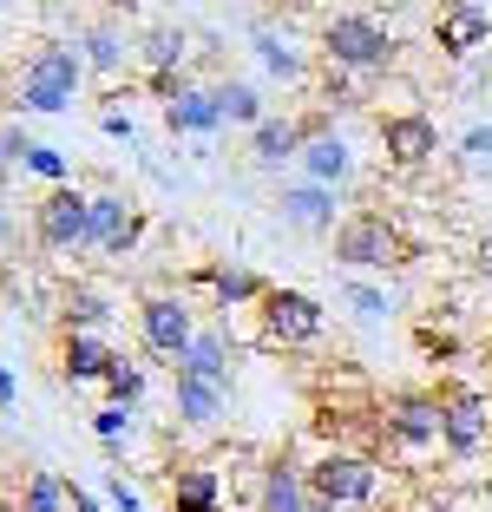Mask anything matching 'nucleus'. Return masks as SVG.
Listing matches in <instances>:
<instances>
[{"label":"nucleus","instance_id":"nucleus-1","mask_svg":"<svg viewBox=\"0 0 492 512\" xmlns=\"http://www.w3.org/2000/svg\"><path fill=\"white\" fill-rule=\"evenodd\" d=\"M302 480H309V512H368L388 486V467L374 453L328 447L315 467H302Z\"/></svg>","mask_w":492,"mask_h":512},{"label":"nucleus","instance_id":"nucleus-2","mask_svg":"<svg viewBox=\"0 0 492 512\" xmlns=\"http://www.w3.org/2000/svg\"><path fill=\"white\" fill-rule=\"evenodd\" d=\"M79 86H86V60H79V40H40L20 66V86H14V106L20 112H73Z\"/></svg>","mask_w":492,"mask_h":512},{"label":"nucleus","instance_id":"nucleus-3","mask_svg":"<svg viewBox=\"0 0 492 512\" xmlns=\"http://www.w3.org/2000/svg\"><path fill=\"white\" fill-rule=\"evenodd\" d=\"M394 33L388 20H374V14H328L322 20V60L328 73H348V79H374V73H388L394 66Z\"/></svg>","mask_w":492,"mask_h":512},{"label":"nucleus","instance_id":"nucleus-4","mask_svg":"<svg viewBox=\"0 0 492 512\" xmlns=\"http://www.w3.org/2000/svg\"><path fill=\"white\" fill-rule=\"evenodd\" d=\"M328 243H335V263H348V270H394V263H407V237L388 211H348Z\"/></svg>","mask_w":492,"mask_h":512},{"label":"nucleus","instance_id":"nucleus-5","mask_svg":"<svg viewBox=\"0 0 492 512\" xmlns=\"http://www.w3.org/2000/svg\"><path fill=\"white\" fill-rule=\"evenodd\" d=\"M256 316H263V348H283V355L315 348L322 329H328L322 302H315L309 289H289V283H269V296L256 302Z\"/></svg>","mask_w":492,"mask_h":512},{"label":"nucleus","instance_id":"nucleus-6","mask_svg":"<svg viewBox=\"0 0 492 512\" xmlns=\"http://www.w3.org/2000/svg\"><path fill=\"white\" fill-rule=\"evenodd\" d=\"M486 440H492V394L466 388V381H447L440 388V447L453 460H473Z\"/></svg>","mask_w":492,"mask_h":512},{"label":"nucleus","instance_id":"nucleus-7","mask_svg":"<svg viewBox=\"0 0 492 512\" xmlns=\"http://www.w3.org/2000/svg\"><path fill=\"white\" fill-rule=\"evenodd\" d=\"M374 427H381V440H388L394 453H427V447H440V394H427V388L388 394Z\"/></svg>","mask_w":492,"mask_h":512},{"label":"nucleus","instance_id":"nucleus-8","mask_svg":"<svg viewBox=\"0 0 492 512\" xmlns=\"http://www.w3.org/2000/svg\"><path fill=\"white\" fill-rule=\"evenodd\" d=\"M191 335H197V316H191V302H184V296L158 289V296L138 302V342H145V355H158V362H184Z\"/></svg>","mask_w":492,"mask_h":512},{"label":"nucleus","instance_id":"nucleus-9","mask_svg":"<svg viewBox=\"0 0 492 512\" xmlns=\"http://www.w3.org/2000/svg\"><path fill=\"white\" fill-rule=\"evenodd\" d=\"M86 217H92V197L73 191V184H60V191H46L40 204H33V243L53 250V256L86 250Z\"/></svg>","mask_w":492,"mask_h":512},{"label":"nucleus","instance_id":"nucleus-10","mask_svg":"<svg viewBox=\"0 0 492 512\" xmlns=\"http://www.w3.org/2000/svg\"><path fill=\"white\" fill-rule=\"evenodd\" d=\"M138 237H145V211H138L132 197H119V191H99V197H92L86 250H99V256H125V250H138Z\"/></svg>","mask_w":492,"mask_h":512},{"label":"nucleus","instance_id":"nucleus-11","mask_svg":"<svg viewBox=\"0 0 492 512\" xmlns=\"http://www.w3.org/2000/svg\"><path fill=\"white\" fill-rule=\"evenodd\" d=\"M381 151H388L394 171H427L433 158H440V125L427 119V112H388L381 119Z\"/></svg>","mask_w":492,"mask_h":512},{"label":"nucleus","instance_id":"nucleus-12","mask_svg":"<svg viewBox=\"0 0 492 512\" xmlns=\"http://www.w3.org/2000/svg\"><path fill=\"white\" fill-rule=\"evenodd\" d=\"M486 40H492V7H479V0H453V7H440V20H433L440 60H466V53H479Z\"/></svg>","mask_w":492,"mask_h":512},{"label":"nucleus","instance_id":"nucleus-13","mask_svg":"<svg viewBox=\"0 0 492 512\" xmlns=\"http://www.w3.org/2000/svg\"><path fill=\"white\" fill-rule=\"evenodd\" d=\"M276 217H283L289 230H302V237H335V191L296 178V184L276 191Z\"/></svg>","mask_w":492,"mask_h":512},{"label":"nucleus","instance_id":"nucleus-14","mask_svg":"<svg viewBox=\"0 0 492 512\" xmlns=\"http://www.w3.org/2000/svg\"><path fill=\"white\" fill-rule=\"evenodd\" d=\"M230 362H237V342H230V322H217V329H197L191 335L178 375H197V381H210V388L230 394Z\"/></svg>","mask_w":492,"mask_h":512},{"label":"nucleus","instance_id":"nucleus-15","mask_svg":"<svg viewBox=\"0 0 492 512\" xmlns=\"http://www.w3.org/2000/svg\"><path fill=\"white\" fill-rule=\"evenodd\" d=\"M79 60H86V79H119L125 66L138 60V46L119 33V20H92L79 33Z\"/></svg>","mask_w":492,"mask_h":512},{"label":"nucleus","instance_id":"nucleus-16","mask_svg":"<svg viewBox=\"0 0 492 512\" xmlns=\"http://www.w3.org/2000/svg\"><path fill=\"white\" fill-rule=\"evenodd\" d=\"M302 145H309L302 119H283V112H269V119L250 132V165H256V171H283V165H296V158H302Z\"/></svg>","mask_w":492,"mask_h":512},{"label":"nucleus","instance_id":"nucleus-17","mask_svg":"<svg viewBox=\"0 0 492 512\" xmlns=\"http://www.w3.org/2000/svg\"><path fill=\"white\" fill-rule=\"evenodd\" d=\"M171 407H178V421L191 427V434H217L224 414H230V394L210 388V381H197V375H178L171 381Z\"/></svg>","mask_w":492,"mask_h":512},{"label":"nucleus","instance_id":"nucleus-18","mask_svg":"<svg viewBox=\"0 0 492 512\" xmlns=\"http://www.w3.org/2000/svg\"><path fill=\"white\" fill-rule=\"evenodd\" d=\"M197 283L217 296V316H230V309H243V302L269 296V283L250 270V263H197Z\"/></svg>","mask_w":492,"mask_h":512},{"label":"nucleus","instance_id":"nucleus-19","mask_svg":"<svg viewBox=\"0 0 492 512\" xmlns=\"http://www.w3.org/2000/svg\"><path fill=\"white\" fill-rule=\"evenodd\" d=\"M53 316H60L66 335H105V322L119 316V302H112V289H99V283H73Z\"/></svg>","mask_w":492,"mask_h":512},{"label":"nucleus","instance_id":"nucleus-20","mask_svg":"<svg viewBox=\"0 0 492 512\" xmlns=\"http://www.w3.org/2000/svg\"><path fill=\"white\" fill-rule=\"evenodd\" d=\"M164 493H171V512H224V480H217V467H204V460L171 467Z\"/></svg>","mask_w":492,"mask_h":512},{"label":"nucleus","instance_id":"nucleus-21","mask_svg":"<svg viewBox=\"0 0 492 512\" xmlns=\"http://www.w3.org/2000/svg\"><path fill=\"white\" fill-rule=\"evenodd\" d=\"M296 171H302L309 184H322V191H342V184L355 178V151H348L335 132H322V138H309V145H302Z\"/></svg>","mask_w":492,"mask_h":512},{"label":"nucleus","instance_id":"nucleus-22","mask_svg":"<svg viewBox=\"0 0 492 512\" xmlns=\"http://www.w3.org/2000/svg\"><path fill=\"white\" fill-rule=\"evenodd\" d=\"M256 512H309V480L289 453H276L263 467V486H256Z\"/></svg>","mask_w":492,"mask_h":512},{"label":"nucleus","instance_id":"nucleus-23","mask_svg":"<svg viewBox=\"0 0 492 512\" xmlns=\"http://www.w3.org/2000/svg\"><path fill=\"white\" fill-rule=\"evenodd\" d=\"M112 362H119V348L105 342V335H66V342H60V375L73 381V388H79V381H105Z\"/></svg>","mask_w":492,"mask_h":512},{"label":"nucleus","instance_id":"nucleus-24","mask_svg":"<svg viewBox=\"0 0 492 512\" xmlns=\"http://www.w3.org/2000/svg\"><path fill=\"white\" fill-rule=\"evenodd\" d=\"M164 125L178 138H210L224 132V119H217V99H210V86H184L171 106H164Z\"/></svg>","mask_w":492,"mask_h":512},{"label":"nucleus","instance_id":"nucleus-25","mask_svg":"<svg viewBox=\"0 0 492 512\" xmlns=\"http://www.w3.org/2000/svg\"><path fill=\"white\" fill-rule=\"evenodd\" d=\"M138 60H145V79L151 73H184V60H191V33L184 27H145L138 33Z\"/></svg>","mask_w":492,"mask_h":512},{"label":"nucleus","instance_id":"nucleus-26","mask_svg":"<svg viewBox=\"0 0 492 512\" xmlns=\"http://www.w3.org/2000/svg\"><path fill=\"white\" fill-rule=\"evenodd\" d=\"M250 46H256V60H263L269 79H309V60H302V53L269 27V20H256V27H250Z\"/></svg>","mask_w":492,"mask_h":512},{"label":"nucleus","instance_id":"nucleus-27","mask_svg":"<svg viewBox=\"0 0 492 512\" xmlns=\"http://www.w3.org/2000/svg\"><path fill=\"white\" fill-rule=\"evenodd\" d=\"M210 99H217V119L224 125H263L269 112H263V92L250 86V79H217V86H210Z\"/></svg>","mask_w":492,"mask_h":512},{"label":"nucleus","instance_id":"nucleus-28","mask_svg":"<svg viewBox=\"0 0 492 512\" xmlns=\"http://www.w3.org/2000/svg\"><path fill=\"white\" fill-rule=\"evenodd\" d=\"M20 512H73V480L53 467H33L20 486Z\"/></svg>","mask_w":492,"mask_h":512},{"label":"nucleus","instance_id":"nucleus-29","mask_svg":"<svg viewBox=\"0 0 492 512\" xmlns=\"http://www.w3.org/2000/svg\"><path fill=\"white\" fill-rule=\"evenodd\" d=\"M105 394H112V407H138L145 401V368H138L132 355H119L112 375H105Z\"/></svg>","mask_w":492,"mask_h":512},{"label":"nucleus","instance_id":"nucleus-30","mask_svg":"<svg viewBox=\"0 0 492 512\" xmlns=\"http://www.w3.org/2000/svg\"><path fill=\"white\" fill-rule=\"evenodd\" d=\"M27 171H33V178H46L53 191H60V184H73V158H66L60 145H40V138H33V151H27Z\"/></svg>","mask_w":492,"mask_h":512},{"label":"nucleus","instance_id":"nucleus-31","mask_svg":"<svg viewBox=\"0 0 492 512\" xmlns=\"http://www.w3.org/2000/svg\"><path fill=\"white\" fill-rule=\"evenodd\" d=\"M132 427H138V407H112V401H105L99 414H92V434H99V447H125V440H132Z\"/></svg>","mask_w":492,"mask_h":512},{"label":"nucleus","instance_id":"nucleus-32","mask_svg":"<svg viewBox=\"0 0 492 512\" xmlns=\"http://www.w3.org/2000/svg\"><path fill=\"white\" fill-rule=\"evenodd\" d=\"M342 302L355 309L361 322H381V316H388V296H381L374 283H361V276H348V283H342Z\"/></svg>","mask_w":492,"mask_h":512},{"label":"nucleus","instance_id":"nucleus-33","mask_svg":"<svg viewBox=\"0 0 492 512\" xmlns=\"http://www.w3.org/2000/svg\"><path fill=\"white\" fill-rule=\"evenodd\" d=\"M105 512H145V499L125 473H105Z\"/></svg>","mask_w":492,"mask_h":512},{"label":"nucleus","instance_id":"nucleus-34","mask_svg":"<svg viewBox=\"0 0 492 512\" xmlns=\"http://www.w3.org/2000/svg\"><path fill=\"white\" fill-rule=\"evenodd\" d=\"M27 151H33V138L20 132V125H0V171H14V165H27Z\"/></svg>","mask_w":492,"mask_h":512},{"label":"nucleus","instance_id":"nucleus-35","mask_svg":"<svg viewBox=\"0 0 492 512\" xmlns=\"http://www.w3.org/2000/svg\"><path fill=\"white\" fill-rule=\"evenodd\" d=\"M460 151L473 158V165H492V125H473V132L460 138Z\"/></svg>","mask_w":492,"mask_h":512},{"label":"nucleus","instance_id":"nucleus-36","mask_svg":"<svg viewBox=\"0 0 492 512\" xmlns=\"http://www.w3.org/2000/svg\"><path fill=\"white\" fill-rule=\"evenodd\" d=\"M420 355H433V362H453V355H460V342H453V335H440V329H420Z\"/></svg>","mask_w":492,"mask_h":512},{"label":"nucleus","instance_id":"nucleus-37","mask_svg":"<svg viewBox=\"0 0 492 512\" xmlns=\"http://www.w3.org/2000/svg\"><path fill=\"white\" fill-rule=\"evenodd\" d=\"M99 132H105V138H119V145H132V138H138L125 112H105V119H99Z\"/></svg>","mask_w":492,"mask_h":512},{"label":"nucleus","instance_id":"nucleus-38","mask_svg":"<svg viewBox=\"0 0 492 512\" xmlns=\"http://www.w3.org/2000/svg\"><path fill=\"white\" fill-rule=\"evenodd\" d=\"M73 512H105V499H99V493H86V486L73 480Z\"/></svg>","mask_w":492,"mask_h":512},{"label":"nucleus","instance_id":"nucleus-39","mask_svg":"<svg viewBox=\"0 0 492 512\" xmlns=\"http://www.w3.org/2000/svg\"><path fill=\"white\" fill-rule=\"evenodd\" d=\"M0 407H14V368H0Z\"/></svg>","mask_w":492,"mask_h":512},{"label":"nucleus","instance_id":"nucleus-40","mask_svg":"<svg viewBox=\"0 0 492 512\" xmlns=\"http://www.w3.org/2000/svg\"><path fill=\"white\" fill-rule=\"evenodd\" d=\"M14 237V217H7V204H0V243Z\"/></svg>","mask_w":492,"mask_h":512},{"label":"nucleus","instance_id":"nucleus-41","mask_svg":"<svg viewBox=\"0 0 492 512\" xmlns=\"http://www.w3.org/2000/svg\"><path fill=\"white\" fill-rule=\"evenodd\" d=\"M414 512H427V506H414Z\"/></svg>","mask_w":492,"mask_h":512}]
</instances>
